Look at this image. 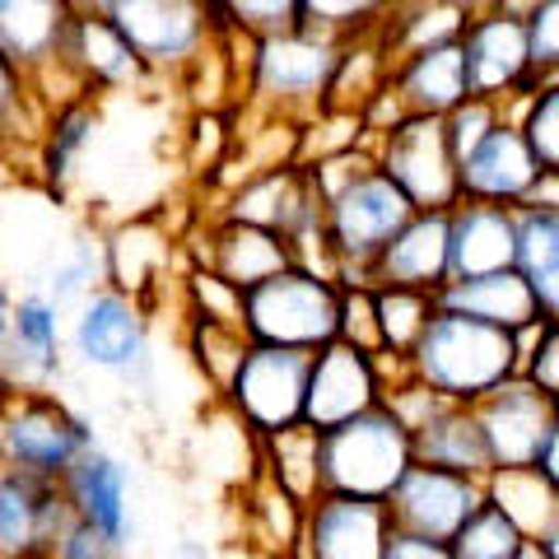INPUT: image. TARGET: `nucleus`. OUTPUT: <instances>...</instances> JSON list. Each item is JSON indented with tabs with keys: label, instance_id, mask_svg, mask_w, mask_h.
Here are the masks:
<instances>
[{
	"label": "nucleus",
	"instance_id": "obj_31",
	"mask_svg": "<svg viewBox=\"0 0 559 559\" xmlns=\"http://www.w3.org/2000/svg\"><path fill=\"white\" fill-rule=\"evenodd\" d=\"M518 271L536 289V304L559 322V210L522 205L518 210Z\"/></svg>",
	"mask_w": 559,
	"mask_h": 559
},
{
	"label": "nucleus",
	"instance_id": "obj_53",
	"mask_svg": "<svg viewBox=\"0 0 559 559\" xmlns=\"http://www.w3.org/2000/svg\"><path fill=\"white\" fill-rule=\"evenodd\" d=\"M75 5H80V10H98V14H103V10L112 5V0H75Z\"/></svg>",
	"mask_w": 559,
	"mask_h": 559
},
{
	"label": "nucleus",
	"instance_id": "obj_5",
	"mask_svg": "<svg viewBox=\"0 0 559 559\" xmlns=\"http://www.w3.org/2000/svg\"><path fill=\"white\" fill-rule=\"evenodd\" d=\"M242 331L252 345L318 355L341 341V285L308 266H294L242 294Z\"/></svg>",
	"mask_w": 559,
	"mask_h": 559
},
{
	"label": "nucleus",
	"instance_id": "obj_52",
	"mask_svg": "<svg viewBox=\"0 0 559 559\" xmlns=\"http://www.w3.org/2000/svg\"><path fill=\"white\" fill-rule=\"evenodd\" d=\"M540 546H546V550H550V555L559 559V518L550 522V532H546V536H540Z\"/></svg>",
	"mask_w": 559,
	"mask_h": 559
},
{
	"label": "nucleus",
	"instance_id": "obj_49",
	"mask_svg": "<svg viewBox=\"0 0 559 559\" xmlns=\"http://www.w3.org/2000/svg\"><path fill=\"white\" fill-rule=\"evenodd\" d=\"M527 205H546V210H559V173H540V182L532 187V197H527ZM522 210V205H518Z\"/></svg>",
	"mask_w": 559,
	"mask_h": 559
},
{
	"label": "nucleus",
	"instance_id": "obj_41",
	"mask_svg": "<svg viewBox=\"0 0 559 559\" xmlns=\"http://www.w3.org/2000/svg\"><path fill=\"white\" fill-rule=\"evenodd\" d=\"M522 131H527L540 168L559 173V80L540 84V90L532 94L527 112H522Z\"/></svg>",
	"mask_w": 559,
	"mask_h": 559
},
{
	"label": "nucleus",
	"instance_id": "obj_47",
	"mask_svg": "<svg viewBox=\"0 0 559 559\" xmlns=\"http://www.w3.org/2000/svg\"><path fill=\"white\" fill-rule=\"evenodd\" d=\"M388 559H457L448 540H425V536H411V532H396Z\"/></svg>",
	"mask_w": 559,
	"mask_h": 559
},
{
	"label": "nucleus",
	"instance_id": "obj_55",
	"mask_svg": "<svg viewBox=\"0 0 559 559\" xmlns=\"http://www.w3.org/2000/svg\"><path fill=\"white\" fill-rule=\"evenodd\" d=\"M38 559H43V555H38Z\"/></svg>",
	"mask_w": 559,
	"mask_h": 559
},
{
	"label": "nucleus",
	"instance_id": "obj_26",
	"mask_svg": "<svg viewBox=\"0 0 559 559\" xmlns=\"http://www.w3.org/2000/svg\"><path fill=\"white\" fill-rule=\"evenodd\" d=\"M439 308L443 312H462L503 331H527L540 322L546 312L536 304V289L527 285L522 271H499V275H480V280H452L439 289Z\"/></svg>",
	"mask_w": 559,
	"mask_h": 559
},
{
	"label": "nucleus",
	"instance_id": "obj_40",
	"mask_svg": "<svg viewBox=\"0 0 559 559\" xmlns=\"http://www.w3.org/2000/svg\"><path fill=\"white\" fill-rule=\"evenodd\" d=\"M341 341L369 349V355H382L378 285H341Z\"/></svg>",
	"mask_w": 559,
	"mask_h": 559
},
{
	"label": "nucleus",
	"instance_id": "obj_14",
	"mask_svg": "<svg viewBox=\"0 0 559 559\" xmlns=\"http://www.w3.org/2000/svg\"><path fill=\"white\" fill-rule=\"evenodd\" d=\"M476 415H480L495 466H536L540 448H546L555 419H559V401L540 392L532 378L518 373L495 396H485Z\"/></svg>",
	"mask_w": 559,
	"mask_h": 559
},
{
	"label": "nucleus",
	"instance_id": "obj_34",
	"mask_svg": "<svg viewBox=\"0 0 559 559\" xmlns=\"http://www.w3.org/2000/svg\"><path fill=\"white\" fill-rule=\"evenodd\" d=\"M401 0H299V28H312L322 38L355 43L388 28Z\"/></svg>",
	"mask_w": 559,
	"mask_h": 559
},
{
	"label": "nucleus",
	"instance_id": "obj_25",
	"mask_svg": "<svg viewBox=\"0 0 559 559\" xmlns=\"http://www.w3.org/2000/svg\"><path fill=\"white\" fill-rule=\"evenodd\" d=\"M66 66L75 70V80L90 94L98 90H127L150 75V66L135 57V47L121 38V28L98 10H80L75 33H70L66 47Z\"/></svg>",
	"mask_w": 559,
	"mask_h": 559
},
{
	"label": "nucleus",
	"instance_id": "obj_6",
	"mask_svg": "<svg viewBox=\"0 0 559 559\" xmlns=\"http://www.w3.org/2000/svg\"><path fill=\"white\" fill-rule=\"evenodd\" d=\"M94 448V429L51 392H10L0 415V457L10 471L61 485L84 452Z\"/></svg>",
	"mask_w": 559,
	"mask_h": 559
},
{
	"label": "nucleus",
	"instance_id": "obj_39",
	"mask_svg": "<svg viewBox=\"0 0 559 559\" xmlns=\"http://www.w3.org/2000/svg\"><path fill=\"white\" fill-rule=\"evenodd\" d=\"M182 299H187V318H201V322H219V326H238L242 331V289H234L224 275L205 271V266H191L187 271V285H182Z\"/></svg>",
	"mask_w": 559,
	"mask_h": 559
},
{
	"label": "nucleus",
	"instance_id": "obj_11",
	"mask_svg": "<svg viewBox=\"0 0 559 559\" xmlns=\"http://www.w3.org/2000/svg\"><path fill=\"white\" fill-rule=\"evenodd\" d=\"M70 349L80 364L103 373H135L150 359V326H145V304L121 294L112 285L94 289L90 299L75 308L70 322Z\"/></svg>",
	"mask_w": 559,
	"mask_h": 559
},
{
	"label": "nucleus",
	"instance_id": "obj_15",
	"mask_svg": "<svg viewBox=\"0 0 559 559\" xmlns=\"http://www.w3.org/2000/svg\"><path fill=\"white\" fill-rule=\"evenodd\" d=\"M75 0H0V51L5 66L33 84L66 70V47L75 33Z\"/></svg>",
	"mask_w": 559,
	"mask_h": 559
},
{
	"label": "nucleus",
	"instance_id": "obj_44",
	"mask_svg": "<svg viewBox=\"0 0 559 559\" xmlns=\"http://www.w3.org/2000/svg\"><path fill=\"white\" fill-rule=\"evenodd\" d=\"M121 550H127V546H121V540H112L108 532H98L94 522L70 518L43 559H121Z\"/></svg>",
	"mask_w": 559,
	"mask_h": 559
},
{
	"label": "nucleus",
	"instance_id": "obj_45",
	"mask_svg": "<svg viewBox=\"0 0 559 559\" xmlns=\"http://www.w3.org/2000/svg\"><path fill=\"white\" fill-rule=\"evenodd\" d=\"M382 406H388V411H392V415H396L411 433H419V429H425L429 419L439 415L443 406H452V401H443L439 392L425 388V382H419V378L411 373V378H401L396 388H388V401H382Z\"/></svg>",
	"mask_w": 559,
	"mask_h": 559
},
{
	"label": "nucleus",
	"instance_id": "obj_3",
	"mask_svg": "<svg viewBox=\"0 0 559 559\" xmlns=\"http://www.w3.org/2000/svg\"><path fill=\"white\" fill-rule=\"evenodd\" d=\"M411 219H415L411 197L378 168V159L359 168L326 201V242L341 266V285H373V261L388 252V242Z\"/></svg>",
	"mask_w": 559,
	"mask_h": 559
},
{
	"label": "nucleus",
	"instance_id": "obj_1",
	"mask_svg": "<svg viewBox=\"0 0 559 559\" xmlns=\"http://www.w3.org/2000/svg\"><path fill=\"white\" fill-rule=\"evenodd\" d=\"M411 373L452 406H480L503 382L522 373L518 336L462 312H443L429 322L425 341L411 349Z\"/></svg>",
	"mask_w": 559,
	"mask_h": 559
},
{
	"label": "nucleus",
	"instance_id": "obj_18",
	"mask_svg": "<svg viewBox=\"0 0 559 559\" xmlns=\"http://www.w3.org/2000/svg\"><path fill=\"white\" fill-rule=\"evenodd\" d=\"M75 518L61 485L24 476V471H0V559H38L51 550V540Z\"/></svg>",
	"mask_w": 559,
	"mask_h": 559
},
{
	"label": "nucleus",
	"instance_id": "obj_46",
	"mask_svg": "<svg viewBox=\"0 0 559 559\" xmlns=\"http://www.w3.org/2000/svg\"><path fill=\"white\" fill-rule=\"evenodd\" d=\"M522 378H532L540 392L559 401V322H550L546 336L536 341V349H532V359H527V369H522Z\"/></svg>",
	"mask_w": 559,
	"mask_h": 559
},
{
	"label": "nucleus",
	"instance_id": "obj_54",
	"mask_svg": "<svg viewBox=\"0 0 559 559\" xmlns=\"http://www.w3.org/2000/svg\"><path fill=\"white\" fill-rule=\"evenodd\" d=\"M513 5H518V10H522V5H532V0H513Z\"/></svg>",
	"mask_w": 559,
	"mask_h": 559
},
{
	"label": "nucleus",
	"instance_id": "obj_28",
	"mask_svg": "<svg viewBox=\"0 0 559 559\" xmlns=\"http://www.w3.org/2000/svg\"><path fill=\"white\" fill-rule=\"evenodd\" d=\"M242 513H248V540L252 550H261L266 559H294L304 550L308 536V503H299L294 495H285L275 480H266L257 471L242 489Z\"/></svg>",
	"mask_w": 559,
	"mask_h": 559
},
{
	"label": "nucleus",
	"instance_id": "obj_50",
	"mask_svg": "<svg viewBox=\"0 0 559 559\" xmlns=\"http://www.w3.org/2000/svg\"><path fill=\"white\" fill-rule=\"evenodd\" d=\"M452 5H462L466 14H485V10H499V5H513V0H452Z\"/></svg>",
	"mask_w": 559,
	"mask_h": 559
},
{
	"label": "nucleus",
	"instance_id": "obj_36",
	"mask_svg": "<svg viewBox=\"0 0 559 559\" xmlns=\"http://www.w3.org/2000/svg\"><path fill=\"white\" fill-rule=\"evenodd\" d=\"M210 20L219 38H271L299 28V0H210Z\"/></svg>",
	"mask_w": 559,
	"mask_h": 559
},
{
	"label": "nucleus",
	"instance_id": "obj_24",
	"mask_svg": "<svg viewBox=\"0 0 559 559\" xmlns=\"http://www.w3.org/2000/svg\"><path fill=\"white\" fill-rule=\"evenodd\" d=\"M61 495L70 499L75 518L94 522L98 532H108L112 540L127 546L131 536V476L112 452H103L98 443L70 466V476L61 480Z\"/></svg>",
	"mask_w": 559,
	"mask_h": 559
},
{
	"label": "nucleus",
	"instance_id": "obj_13",
	"mask_svg": "<svg viewBox=\"0 0 559 559\" xmlns=\"http://www.w3.org/2000/svg\"><path fill=\"white\" fill-rule=\"evenodd\" d=\"M382 401H388V378L378 369V355L355 349L345 341H331L326 349L312 355L304 425H312L318 433H331V429L349 425V419L378 411Z\"/></svg>",
	"mask_w": 559,
	"mask_h": 559
},
{
	"label": "nucleus",
	"instance_id": "obj_51",
	"mask_svg": "<svg viewBox=\"0 0 559 559\" xmlns=\"http://www.w3.org/2000/svg\"><path fill=\"white\" fill-rule=\"evenodd\" d=\"M518 559H555L546 546H540V540H527V546H522V555Z\"/></svg>",
	"mask_w": 559,
	"mask_h": 559
},
{
	"label": "nucleus",
	"instance_id": "obj_22",
	"mask_svg": "<svg viewBox=\"0 0 559 559\" xmlns=\"http://www.w3.org/2000/svg\"><path fill=\"white\" fill-rule=\"evenodd\" d=\"M388 98L401 117H452L471 94V66L462 43L425 47L415 57H401L392 66Z\"/></svg>",
	"mask_w": 559,
	"mask_h": 559
},
{
	"label": "nucleus",
	"instance_id": "obj_7",
	"mask_svg": "<svg viewBox=\"0 0 559 559\" xmlns=\"http://www.w3.org/2000/svg\"><path fill=\"white\" fill-rule=\"evenodd\" d=\"M369 150L415 210L462 205V159L448 140V117H401L388 131L369 135Z\"/></svg>",
	"mask_w": 559,
	"mask_h": 559
},
{
	"label": "nucleus",
	"instance_id": "obj_12",
	"mask_svg": "<svg viewBox=\"0 0 559 559\" xmlns=\"http://www.w3.org/2000/svg\"><path fill=\"white\" fill-rule=\"evenodd\" d=\"M388 509H392L396 532H411L425 540H448L452 546L457 532L485 509V480L415 462L406 471V480L396 485V495L388 499Z\"/></svg>",
	"mask_w": 559,
	"mask_h": 559
},
{
	"label": "nucleus",
	"instance_id": "obj_42",
	"mask_svg": "<svg viewBox=\"0 0 559 559\" xmlns=\"http://www.w3.org/2000/svg\"><path fill=\"white\" fill-rule=\"evenodd\" d=\"M527 14V38H532V66L540 84L559 80V0H532L522 5Z\"/></svg>",
	"mask_w": 559,
	"mask_h": 559
},
{
	"label": "nucleus",
	"instance_id": "obj_21",
	"mask_svg": "<svg viewBox=\"0 0 559 559\" xmlns=\"http://www.w3.org/2000/svg\"><path fill=\"white\" fill-rule=\"evenodd\" d=\"M373 285L419 294L452 285V210H415V219L373 261Z\"/></svg>",
	"mask_w": 559,
	"mask_h": 559
},
{
	"label": "nucleus",
	"instance_id": "obj_2",
	"mask_svg": "<svg viewBox=\"0 0 559 559\" xmlns=\"http://www.w3.org/2000/svg\"><path fill=\"white\" fill-rule=\"evenodd\" d=\"M345 43L312 28H285L271 38H248V103L261 117L308 121L326 108L331 80L341 70Z\"/></svg>",
	"mask_w": 559,
	"mask_h": 559
},
{
	"label": "nucleus",
	"instance_id": "obj_23",
	"mask_svg": "<svg viewBox=\"0 0 559 559\" xmlns=\"http://www.w3.org/2000/svg\"><path fill=\"white\" fill-rule=\"evenodd\" d=\"M518 271V210L462 201L452 210V280Z\"/></svg>",
	"mask_w": 559,
	"mask_h": 559
},
{
	"label": "nucleus",
	"instance_id": "obj_20",
	"mask_svg": "<svg viewBox=\"0 0 559 559\" xmlns=\"http://www.w3.org/2000/svg\"><path fill=\"white\" fill-rule=\"evenodd\" d=\"M197 266L224 275L234 289H257L266 280L285 275L299 266L294 242L280 229H261V224H238V219H215L205 229V248L197 252Z\"/></svg>",
	"mask_w": 559,
	"mask_h": 559
},
{
	"label": "nucleus",
	"instance_id": "obj_9",
	"mask_svg": "<svg viewBox=\"0 0 559 559\" xmlns=\"http://www.w3.org/2000/svg\"><path fill=\"white\" fill-rule=\"evenodd\" d=\"M108 20L121 28V38L135 47V57L154 70H178L187 75L210 47L219 43L210 0H112Z\"/></svg>",
	"mask_w": 559,
	"mask_h": 559
},
{
	"label": "nucleus",
	"instance_id": "obj_16",
	"mask_svg": "<svg viewBox=\"0 0 559 559\" xmlns=\"http://www.w3.org/2000/svg\"><path fill=\"white\" fill-rule=\"evenodd\" d=\"M540 159L532 150L522 121L503 117L476 150L462 159V201H485V205H527L532 187L540 182Z\"/></svg>",
	"mask_w": 559,
	"mask_h": 559
},
{
	"label": "nucleus",
	"instance_id": "obj_8",
	"mask_svg": "<svg viewBox=\"0 0 559 559\" xmlns=\"http://www.w3.org/2000/svg\"><path fill=\"white\" fill-rule=\"evenodd\" d=\"M308 378L312 355L308 349H280V345H252L242 369L234 378L224 406L252 439H275L308 415Z\"/></svg>",
	"mask_w": 559,
	"mask_h": 559
},
{
	"label": "nucleus",
	"instance_id": "obj_10",
	"mask_svg": "<svg viewBox=\"0 0 559 559\" xmlns=\"http://www.w3.org/2000/svg\"><path fill=\"white\" fill-rule=\"evenodd\" d=\"M466 66H471V94L489 103L532 98L540 90V75L532 66V38L527 14L518 5H499L485 14H471L462 33Z\"/></svg>",
	"mask_w": 559,
	"mask_h": 559
},
{
	"label": "nucleus",
	"instance_id": "obj_35",
	"mask_svg": "<svg viewBox=\"0 0 559 559\" xmlns=\"http://www.w3.org/2000/svg\"><path fill=\"white\" fill-rule=\"evenodd\" d=\"M433 318H439V294L378 285V326H382V349L388 355L411 359V349L425 341Z\"/></svg>",
	"mask_w": 559,
	"mask_h": 559
},
{
	"label": "nucleus",
	"instance_id": "obj_29",
	"mask_svg": "<svg viewBox=\"0 0 559 559\" xmlns=\"http://www.w3.org/2000/svg\"><path fill=\"white\" fill-rule=\"evenodd\" d=\"M257 471L266 480H275L285 495L299 503H318L326 495L322 485V433L312 425H294L275 439H257Z\"/></svg>",
	"mask_w": 559,
	"mask_h": 559
},
{
	"label": "nucleus",
	"instance_id": "obj_30",
	"mask_svg": "<svg viewBox=\"0 0 559 559\" xmlns=\"http://www.w3.org/2000/svg\"><path fill=\"white\" fill-rule=\"evenodd\" d=\"M485 499L527 540H540L559 518V489L536 466H495L485 476Z\"/></svg>",
	"mask_w": 559,
	"mask_h": 559
},
{
	"label": "nucleus",
	"instance_id": "obj_37",
	"mask_svg": "<svg viewBox=\"0 0 559 559\" xmlns=\"http://www.w3.org/2000/svg\"><path fill=\"white\" fill-rule=\"evenodd\" d=\"M522 546H527V536L485 499V509L457 532V540H452V555L457 559H518Z\"/></svg>",
	"mask_w": 559,
	"mask_h": 559
},
{
	"label": "nucleus",
	"instance_id": "obj_38",
	"mask_svg": "<svg viewBox=\"0 0 559 559\" xmlns=\"http://www.w3.org/2000/svg\"><path fill=\"white\" fill-rule=\"evenodd\" d=\"M98 127L94 117V103L80 98V103H66V108L51 112V127H47V150H43V164L51 173V182H61L70 164H75V154L90 145V135Z\"/></svg>",
	"mask_w": 559,
	"mask_h": 559
},
{
	"label": "nucleus",
	"instance_id": "obj_43",
	"mask_svg": "<svg viewBox=\"0 0 559 559\" xmlns=\"http://www.w3.org/2000/svg\"><path fill=\"white\" fill-rule=\"evenodd\" d=\"M509 117L503 112V103H489V98H466L457 112L448 117V140H452V150H457V159H466L471 150L480 145V140L499 127V121Z\"/></svg>",
	"mask_w": 559,
	"mask_h": 559
},
{
	"label": "nucleus",
	"instance_id": "obj_33",
	"mask_svg": "<svg viewBox=\"0 0 559 559\" xmlns=\"http://www.w3.org/2000/svg\"><path fill=\"white\" fill-rule=\"evenodd\" d=\"M187 349H191V359H197L205 388L224 401V396H229V388H234L238 369H242V359H248L252 341H248V331H238V326H219V322L191 318L187 322Z\"/></svg>",
	"mask_w": 559,
	"mask_h": 559
},
{
	"label": "nucleus",
	"instance_id": "obj_4",
	"mask_svg": "<svg viewBox=\"0 0 559 559\" xmlns=\"http://www.w3.org/2000/svg\"><path fill=\"white\" fill-rule=\"evenodd\" d=\"M415 466V433L401 419L378 406L349 425L322 433V485L326 495L373 499L388 503L396 485Z\"/></svg>",
	"mask_w": 559,
	"mask_h": 559
},
{
	"label": "nucleus",
	"instance_id": "obj_19",
	"mask_svg": "<svg viewBox=\"0 0 559 559\" xmlns=\"http://www.w3.org/2000/svg\"><path fill=\"white\" fill-rule=\"evenodd\" d=\"M396 536V522L388 503L349 499V495H322L308 509V559H388Z\"/></svg>",
	"mask_w": 559,
	"mask_h": 559
},
{
	"label": "nucleus",
	"instance_id": "obj_27",
	"mask_svg": "<svg viewBox=\"0 0 559 559\" xmlns=\"http://www.w3.org/2000/svg\"><path fill=\"white\" fill-rule=\"evenodd\" d=\"M415 462L485 480L489 471H495V457H489L476 406H443L433 415L429 425L415 433Z\"/></svg>",
	"mask_w": 559,
	"mask_h": 559
},
{
	"label": "nucleus",
	"instance_id": "obj_17",
	"mask_svg": "<svg viewBox=\"0 0 559 559\" xmlns=\"http://www.w3.org/2000/svg\"><path fill=\"white\" fill-rule=\"evenodd\" d=\"M0 349H5L0 364H5L10 392H47V378L61 364V308L43 289L5 299Z\"/></svg>",
	"mask_w": 559,
	"mask_h": 559
},
{
	"label": "nucleus",
	"instance_id": "obj_48",
	"mask_svg": "<svg viewBox=\"0 0 559 559\" xmlns=\"http://www.w3.org/2000/svg\"><path fill=\"white\" fill-rule=\"evenodd\" d=\"M536 471L546 476L555 489H559V419H555V429H550V439L546 448H540V457H536Z\"/></svg>",
	"mask_w": 559,
	"mask_h": 559
},
{
	"label": "nucleus",
	"instance_id": "obj_32",
	"mask_svg": "<svg viewBox=\"0 0 559 559\" xmlns=\"http://www.w3.org/2000/svg\"><path fill=\"white\" fill-rule=\"evenodd\" d=\"M168 238L154 229V224H121V229L103 242V261H108V285L131 294V299L145 304L154 280H159L164 261H168Z\"/></svg>",
	"mask_w": 559,
	"mask_h": 559
}]
</instances>
